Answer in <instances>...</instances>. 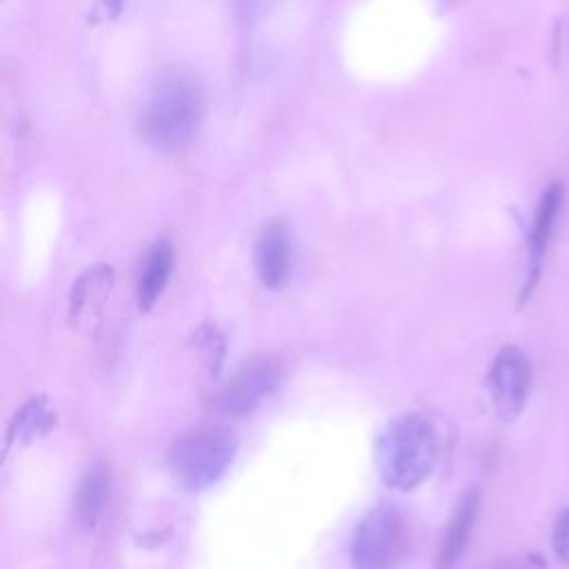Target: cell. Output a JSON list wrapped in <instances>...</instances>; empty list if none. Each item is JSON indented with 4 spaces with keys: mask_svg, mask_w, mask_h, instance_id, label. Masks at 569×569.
Masks as SVG:
<instances>
[{
    "mask_svg": "<svg viewBox=\"0 0 569 569\" xmlns=\"http://www.w3.org/2000/svg\"><path fill=\"white\" fill-rule=\"evenodd\" d=\"M238 451V438L222 425H200L184 431L169 451V465L176 478L191 491L216 485L231 467Z\"/></svg>",
    "mask_w": 569,
    "mask_h": 569,
    "instance_id": "3",
    "label": "cell"
},
{
    "mask_svg": "<svg viewBox=\"0 0 569 569\" xmlns=\"http://www.w3.org/2000/svg\"><path fill=\"white\" fill-rule=\"evenodd\" d=\"M202 120V96L191 78L167 76L142 111V133L160 151H182Z\"/></svg>",
    "mask_w": 569,
    "mask_h": 569,
    "instance_id": "2",
    "label": "cell"
},
{
    "mask_svg": "<svg viewBox=\"0 0 569 569\" xmlns=\"http://www.w3.org/2000/svg\"><path fill=\"white\" fill-rule=\"evenodd\" d=\"M253 264L267 289H282L291 273V236L282 218L269 220L258 233L253 247Z\"/></svg>",
    "mask_w": 569,
    "mask_h": 569,
    "instance_id": "7",
    "label": "cell"
},
{
    "mask_svg": "<svg viewBox=\"0 0 569 569\" xmlns=\"http://www.w3.org/2000/svg\"><path fill=\"white\" fill-rule=\"evenodd\" d=\"M111 496V469L107 462H96L80 478L73 493V518L82 529H91L102 518Z\"/></svg>",
    "mask_w": 569,
    "mask_h": 569,
    "instance_id": "9",
    "label": "cell"
},
{
    "mask_svg": "<svg viewBox=\"0 0 569 569\" xmlns=\"http://www.w3.org/2000/svg\"><path fill=\"white\" fill-rule=\"evenodd\" d=\"M113 269L109 264H93L76 280L69 296V320L76 327H84L87 322L100 313L111 287H113Z\"/></svg>",
    "mask_w": 569,
    "mask_h": 569,
    "instance_id": "8",
    "label": "cell"
},
{
    "mask_svg": "<svg viewBox=\"0 0 569 569\" xmlns=\"http://www.w3.org/2000/svg\"><path fill=\"white\" fill-rule=\"evenodd\" d=\"M173 271V247L169 240H158L140 269L138 276V287H136V298H138V309L149 311L156 300L162 296L169 278Z\"/></svg>",
    "mask_w": 569,
    "mask_h": 569,
    "instance_id": "10",
    "label": "cell"
},
{
    "mask_svg": "<svg viewBox=\"0 0 569 569\" xmlns=\"http://www.w3.org/2000/svg\"><path fill=\"white\" fill-rule=\"evenodd\" d=\"M56 422L53 411L49 409L44 398H31L11 420L9 427V436H7V445H13L16 440H31L33 436L47 433Z\"/></svg>",
    "mask_w": 569,
    "mask_h": 569,
    "instance_id": "13",
    "label": "cell"
},
{
    "mask_svg": "<svg viewBox=\"0 0 569 569\" xmlns=\"http://www.w3.org/2000/svg\"><path fill=\"white\" fill-rule=\"evenodd\" d=\"M438 458V433L422 413H405L380 433L376 460L385 485L411 491L429 478Z\"/></svg>",
    "mask_w": 569,
    "mask_h": 569,
    "instance_id": "1",
    "label": "cell"
},
{
    "mask_svg": "<svg viewBox=\"0 0 569 569\" xmlns=\"http://www.w3.org/2000/svg\"><path fill=\"white\" fill-rule=\"evenodd\" d=\"M487 387L496 413L505 420L516 418L525 409L531 387L529 358L516 345H505L491 362Z\"/></svg>",
    "mask_w": 569,
    "mask_h": 569,
    "instance_id": "6",
    "label": "cell"
},
{
    "mask_svg": "<svg viewBox=\"0 0 569 569\" xmlns=\"http://www.w3.org/2000/svg\"><path fill=\"white\" fill-rule=\"evenodd\" d=\"M405 551L407 522L389 502H380L362 516L349 545L353 569H398Z\"/></svg>",
    "mask_w": 569,
    "mask_h": 569,
    "instance_id": "4",
    "label": "cell"
},
{
    "mask_svg": "<svg viewBox=\"0 0 569 569\" xmlns=\"http://www.w3.org/2000/svg\"><path fill=\"white\" fill-rule=\"evenodd\" d=\"M196 347H198L209 373L216 376L220 369L222 356H224V340L216 331V327H200L196 333Z\"/></svg>",
    "mask_w": 569,
    "mask_h": 569,
    "instance_id": "14",
    "label": "cell"
},
{
    "mask_svg": "<svg viewBox=\"0 0 569 569\" xmlns=\"http://www.w3.org/2000/svg\"><path fill=\"white\" fill-rule=\"evenodd\" d=\"M491 569H529V567L522 565V562H518V560H500V562H496Z\"/></svg>",
    "mask_w": 569,
    "mask_h": 569,
    "instance_id": "16",
    "label": "cell"
},
{
    "mask_svg": "<svg viewBox=\"0 0 569 569\" xmlns=\"http://www.w3.org/2000/svg\"><path fill=\"white\" fill-rule=\"evenodd\" d=\"M560 202H562V189L560 184H549L538 202V209H536V216H533V227H531V238H529V251H531V269H529V280L527 284L522 287V296H520V302L529 298L536 280H538V273H540V260H542V253L547 249V242H549V236H551V227H553V220H556V213L560 209Z\"/></svg>",
    "mask_w": 569,
    "mask_h": 569,
    "instance_id": "11",
    "label": "cell"
},
{
    "mask_svg": "<svg viewBox=\"0 0 569 569\" xmlns=\"http://www.w3.org/2000/svg\"><path fill=\"white\" fill-rule=\"evenodd\" d=\"M478 507H480V496L476 489L467 491V496L462 498L458 511L453 513L445 536H442V542H440V549H438V558H436V567L438 569H453L458 558L462 556L467 542H469V536L473 531V522H476V516H478Z\"/></svg>",
    "mask_w": 569,
    "mask_h": 569,
    "instance_id": "12",
    "label": "cell"
},
{
    "mask_svg": "<svg viewBox=\"0 0 569 569\" xmlns=\"http://www.w3.org/2000/svg\"><path fill=\"white\" fill-rule=\"evenodd\" d=\"M551 540H553V551H556L558 560L569 565V507L558 513Z\"/></svg>",
    "mask_w": 569,
    "mask_h": 569,
    "instance_id": "15",
    "label": "cell"
},
{
    "mask_svg": "<svg viewBox=\"0 0 569 569\" xmlns=\"http://www.w3.org/2000/svg\"><path fill=\"white\" fill-rule=\"evenodd\" d=\"M282 382V365L271 356L242 362L220 389L216 405L229 416H247L258 409Z\"/></svg>",
    "mask_w": 569,
    "mask_h": 569,
    "instance_id": "5",
    "label": "cell"
},
{
    "mask_svg": "<svg viewBox=\"0 0 569 569\" xmlns=\"http://www.w3.org/2000/svg\"><path fill=\"white\" fill-rule=\"evenodd\" d=\"M104 7L109 11V16L116 18L120 13V9H122V0H104Z\"/></svg>",
    "mask_w": 569,
    "mask_h": 569,
    "instance_id": "17",
    "label": "cell"
}]
</instances>
